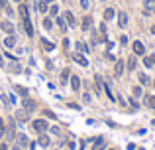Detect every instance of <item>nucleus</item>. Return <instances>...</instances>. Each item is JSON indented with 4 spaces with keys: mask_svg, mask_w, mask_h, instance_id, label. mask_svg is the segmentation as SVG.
<instances>
[{
    "mask_svg": "<svg viewBox=\"0 0 155 150\" xmlns=\"http://www.w3.org/2000/svg\"><path fill=\"white\" fill-rule=\"evenodd\" d=\"M132 47H134V53H136V55H143V53H145V47H143V44L139 42V39H136Z\"/></svg>",
    "mask_w": 155,
    "mask_h": 150,
    "instance_id": "nucleus-3",
    "label": "nucleus"
},
{
    "mask_svg": "<svg viewBox=\"0 0 155 150\" xmlns=\"http://www.w3.org/2000/svg\"><path fill=\"white\" fill-rule=\"evenodd\" d=\"M6 134V128H4V123H2V118H0V138Z\"/></svg>",
    "mask_w": 155,
    "mask_h": 150,
    "instance_id": "nucleus-31",
    "label": "nucleus"
},
{
    "mask_svg": "<svg viewBox=\"0 0 155 150\" xmlns=\"http://www.w3.org/2000/svg\"><path fill=\"white\" fill-rule=\"evenodd\" d=\"M41 44H43V47H45V50H53V47H55V46L51 44V42H47V39H43Z\"/></svg>",
    "mask_w": 155,
    "mask_h": 150,
    "instance_id": "nucleus-29",
    "label": "nucleus"
},
{
    "mask_svg": "<svg viewBox=\"0 0 155 150\" xmlns=\"http://www.w3.org/2000/svg\"><path fill=\"white\" fill-rule=\"evenodd\" d=\"M39 144H41V146H49V136H47V134H41V136H39Z\"/></svg>",
    "mask_w": 155,
    "mask_h": 150,
    "instance_id": "nucleus-22",
    "label": "nucleus"
},
{
    "mask_svg": "<svg viewBox=\"0 0 155 150\" xmlns=\"http://www.w3.org/2000/svg\"><path fill=\"white\" fill-rule=\"evenodd\" d=\"M91 26H92V18H91V16H84L81 28H83V30H91Z\"/></svg>",
    "mask_w": 155,
    "mask_h": 150,
    "instance_id": "nucleus-12",
    "label": "nucleus"
},
{
    "mask_svg": "<svg viewBox=\"0 0 155 150\" xmlns=\"http://www.w3.org/2000/svg\"><path fill=\"white\" fill-rule=\"evenodd\" d=\"M38 10H39V12H43V14H45L47 10H49V4H47L45 0H43V2H39V4H38Z\"/></svg>",
    "mask_w": 155,
    "mask_h": 150,
    "instance_id": "nucleus-21",
    "label": "nucleus"
},
{
    "mask_svg": "<svg viewBox=\"0 0 155 150\" xmlns=\"http://www.w3.org/2000/svg\"><path fill=\"white\" fill-rule=\"evenodd\" d=\"M83 101H84V103H91V95H88V93H84V95H83Z\"/></svg>",
    "mask_w": 155,
    "mask_h": 150,
    "instance_id": "nucleus-35",
    "label": "nucleus"
},
{
    "mask_svg": "<svg viewBox=\"0 0 155 150\" xmlns=\"http://www.w3.org/2000/svg\"><path fill=\"white\" fill-rule=\"evenodd\" d=\"M24 22V28H26L28 36H33V26H32V20H22Z\"/></svg>",
    "mask_w": 155,
    "mask_h": 150,
    "instance_id": "nucleus-13",
    "label": "nucleus"
},
{
    "mask_svg": "<svg viewBox=\"0 0 155 150\" xmlns=\"http://www.w3.org/2000/svg\"><path fill=\"white\" fill-rule=\"evenodd\" d=\"M0 67H4V57H2V53H0Z\"/></svg>",
    "mask_w": 155,
    "mask_h": 150,
    "instance_id": "nucleus-40",
    "label": "nucleus"
},
{
    "mask_svg": "<svg viewBox=\"0 0 155 150\" xmlns=\"http://www.w3.org/2000/svg\"><path fill=\"white\" fill-rule=\"evenodd\" d=\"M0 8H4V10H6V8H8V0H0Z\"/></svg>",
    "mask_w": 155,
    "mask_h": 150,
    "instance_id": "nucleus-37",
    "label": "nucleus"
},
{
    "mask_svg": "<svg viewBox=\"0 0 155 150\" xmlns=\"http://www.w3.org/2000/svg\"><path fill=\"white\" fill-rule=\"evenodd\" d=\"M118 26H120V28H126V26H128V14H126V12H120V14H118Z\"/></svg>",
    "mask_w": 155,
    "mask_h": 150,
    "instance_id": "nucleus-7",
    "label": "nucleus"
},
{
    "mask_svg": "<svg viewBox=\"0 0 155 150\" xmlns=\"http://www.w3.org/2000/svg\"><path fill=\"white\" fill-rule=\"evenodd\" d=\"M153 85H155V83H153Z\"/></svg>",
    "mask_w": 155,
    "mask_h": 150,
    "instance_id": "nucleus-47",
    "label": "nucleus"
},
{
    "mask_svg": "<svg viewBox=\"0 0 155 150\" xmlns=\"http://www.w3.org/2000/svg\"><path fill=\"white\" fill-rule=\"evenodd\" d=\"M14 2H22V0H14Z\"/></svg>",
    "mask_w": 155,
    "mask_h": 150,
    "instance_id": "nucleus-45",
    "label": "nucleus"
},
{
    "mask_svg": "<svg viewBox=\"0 0 155 150\" xmlns=\"http://www.w3.org/2000/svg\"><path fill=\"white\" fill-rule=\"evenodd\" d=\"M69 81H71V89L73 91H79V89H81V79H79L77 75H73Z\"/></svg>",
    "mask_w": 155,
    "mask_h": 150,
    "instance_id": "nucleus-10",
    "label": "nucleus"
},
{
    "mask_svg": "<svg viewBox=\"0 0 155 150\" xmlns=\"http://www.w3.org/2000/svg\"><path fill=\"white\" fill-rule=\"evenodd\" d=\"M120 44L126 46V44H128V36H122V38H120Z\"/></svg>",
    "mask_w": 155,
    "mask_h": 150,
    "instance_id": "nucleus-39",
    "label": "nucleus"
},
{
    "mask_svg": "<svg viewBox=\"0 0 155 150\" xmlns=\"http://www.w3.org/2000/svg\"><path fill=\"white\" fill-rule=\"evenodd\" d=\"M14 89H16V93H18V95H22V97H28V89H26V87H22V85H16Z\"/></svg>",
    "mask_w": 155,
    "mask_h": 150,
    "instance_id": "nucleus-18",
    "label": "nucleus"
},
{
    "mask_svg": "<svg viewBox=\"0 0 155 150\" xmlns=\"http://www.w3.org/2000/svg\"><path fill=\"white\" fill-rule=\"evenodd\" d=\"M145 103H147L149 109H153V111H155V97H153V95H145Z\"/></svg>",
    "mask_w": 155,
    "mask_h": 150,
    "instance_id": "nucleus-17",
    "label": "nucleus"
},
{
    "mask_svg": "<svg viewBox=\"0 0 155 150\" xmlns=\"http://www.w3.org/2000/svg\"><path fill=\"white\" fill-rule=\"evenodd\" d=\"M26 144H28V136L20 132V134H18V146H26Z\"/></svg>",
    "mask_w": 155,
    "mask_h": 150,
    "instance_id": "nucleus-20",
    "label": "nucleus"
},
{
    "mask_svg": "<svg viewBox=\"0 0 155 150\" xmlns=\"http://www.w3.org/2000/svg\"><path fill=\"white\" fill-rule=\"evenodd\" d=\"M128 103H130V105H132V107H134V109H137V107H139V103H137V101H136V99H134V97L130 99Z\"/></svg>",
    "mask_w": 155,
    "mask_h": 150,
    "instance_id": "nucleus-33",
    "label": "nucleus"
},
{
    "mask_svg": "<svg viewBox=\"0 0 155 150\" xmlns=\"http://www.w3.org/2000/svg\"><path fill=\"white\" fill-rule=\"evenodd\" d=\"M112 150H114V148H112Z\"/></svg>",
    "mask_w": 155,
    "mask_h": 150,
    "instance_id": "nucleus-46",
    "label": "nucleus"
},
{
    "mask_svg": "<svg viewBox=\"0 0 155 150\" xmlns=\"http://www.w3.org/2000/svg\"><path fill=\"white\" fill-rule=\"evenodd\" d=\"M28 115H30V113H28L26 109H24V111L16 113V118H18V121H28Z\"/></svg>",
    "mask_w": 155,
    "mask_h": 150,
    "instance_id": "nucleus-19",
    "label": "nucleus"
},
{
    "mask_svg": "<svg viewBox=\"0 0 155 150\" xmlns=\"http://www.w3.org/2000/svg\"><path fill=\"white\" fill-rule=\"evenodd\" d=\"M18 12H20V16H22V20H30V10H28L26 4H20Z\"/></svg>",
    "mask_w": 155,
    "mask_h": 150,
    "instance_id": "nucleus-5",
    "label": "nucleus"
},
{
    "mask_svg": "<svg viewBox=\"0 0 155 150\" xmlns=\"http://www.w3.org/2000/svg\"><path fill=\"white\" fill-rule=\"evenodd\" d=\"M12 150H22V146H14V148Z\"/></svg>",
    "mask_w": 155,
    "mask_h": 150,
    "instance_id": "nucleus-42",
    "label": "nucleus"
},
{
    "mask_svg": "<svg viewBox=\"0 0 155 150\" xmlns=\"http://www.w3.org/2000/svg\"><path fill=\"white\" fill-rule=\"evenodd\" d=\"M136 65H137V61H136V55H130L128 63H126V67H128V71H134V69H136Z\"/></svg>",
    "mask_w": 155,
    "mask_h": 150,
    "instance_id": "nucleus-11",
    "label": "nucleus"
},
{
    "mask_svg": "<svg viewBox=\"0 0 155 150\" xmlns=\"http://www.w3.org/2000/svg\"><path fill=\"white\" fill-rule=\"evenodd\" d=\"M57 12H59V6H57V4H51V8H49V14H51V16H57Z\"/></svg>",
    "mask_w": 155,
    "mask_h": 150,
    "instance_id": "nucleus-27",
    "label": "nucleus"
},
{
    "mask_svg": "<svg viewBox=\"0 0 155 150\" xmlns=\"http://www.w3.org/2000/svg\"><path fill=\"white\" fill-rule=\"evenodd\" d=\"M151 34H155V24H153V26H151Z\"/></svg>",
    "mask_w": 155,
    "mask_h": 150,
    "instance_id": "nucleus-43",
    "label": "nucleus"
},
{
    "mask_svg": "<svg viewBox=\"0 0 155 150\" xmlns=\"http://www.w3.org/2000/svg\"><path fill=\"white\" fill-rule=\"evenodd\" d=\"M32 126H33V131H38V132H45L47 128H49L47 121H43V118H35L32 123Z\"/></svg>",
    "mask_w": 155,
    "mask_h": 150,
    "instance_id": "nucleus-1",
    "label": "nucleus"
},
{
    "mask_svg": "<svg viewBox=\"0 0 155 150\" xmlns=\"http://www.w3.org/2000/svg\"><path fill=\"white\" fill-rule=\"evenodd\" d=\"M153 6H155L153 0H145V8H153Z\"/></svg>",
    "mask_w": 155,
    "mask_h": 150,
    "instance_id": "nucleus-34",
    "label": "nucleus"
},
{
    "mask_svg": "<svg viewBox=\"0 0 155 150\" xmlns=\"http://www.w3.org/2000/svg\"><path fill=\"white\" fill-rule=\"evenodd\" d=\"M104 148H106V140H104L102 136L96 138V140H94V144H92V150H104Z\"/></svg>",
    "mask_w": 155,
    "mask_h": 150,
    "instance_id": "nucleus-6",
    "label": "nucleus"
},
{
    "mask_svg": "<svg viewBox=\"0 0 155 150\" xmlns=\"http://www.w3.org/2000/svg\"><path fill=\"white\" fill-rule=\"evenodd\" d=\"M4 46H6V47H14V46H16V38H14L12 34H10V36H6V39H4Z\"/></svg>",
    "mask_w": 155,
    "mask_h": 150,
    "instance_id": "nucleus-15",
    "label": "nucleus"
},
{
    "mask_svg": "<svg viewBox=\"0 0 155 150\" xmlns=\"http://www.w3.org/2000/svg\"><path fill=\"white\" fill-rule=\"evenodd\" d=\"M43 28H45V30H51V28H53V20L45 18V20H43Z\"/></svg>",
    "mask_w": 155,
    "mask_h": 150,
    "instance_id": "nucleus-25",
    "label": "nucleus"
},
{
    "mask_svg": "<svg viewBox=\"0 0 155 150\" xmlns=\"http://www.w3.org/2000/svg\"><path fill=\"white\" fill-rule=\"evenodd\" d=\"M22 105H24V109H26L28 113H32L33 109H35V103H33L30 97H24V101H22Z\"/></svg>",
    "mask_w": 155,
    "mask_h": 150,
    "instance_id": "nucleus-4",
    "label": "nucleus"
},
{
    "mask_svg": "<svg viewBox=\"0 0 155 150\" xmlns=\"http://www.w3.org/2000/svg\"><path fill=\"white\" fill-rule=\"evenodd\" d=\"M20 71H22V69H20V65H16V63H14V65H12V73H20Z\"/></svg>",
    "mask_w": 155,
    "mask_h": 150,
    "instance_id": "nucleus-38",
    "label": "nucleus"
},
{
    "mask_svg": "<svg viewBox=\"0 0 155 150\" xmlns=\"http://www.w3.org/2000/svg\"><path fill=\"white\" fill-rule=\"evenodd\" d=\"M124 69H126V63H124L122 59H118L116 65H114V75H116V77H120V75L124 73Z\"/></svg>",
    "mask_w": 155,
    "mask_h": 150,
    "instance_id": "nucleus-2",
    "label": "nucleus"
},
{
    "mask_svg": "<svg viewBox=\"0 0 155 150\" xmlns=\"http://www.w3.org/2000/svg\"><path fill=\"white\" fill-rule=\"evenodd\" d=\"M45 2H47V4H49V2H53V0H45Z\"/></svg>",
    "mask_w": 155,
    "mask_h": 150,
    "instance_id": "nucleus-44",
    "label": "nucleus"
},
{
    "mask_svg": "<svg viewBox=\"0 0 155 150\" xmlns=\"http://www.w3.org/2000/svg\"><path fill=\"white\" fill-rule=\"evenodd\" d=\"M69 79H71V69H67V67H65L63 69V73H61V83H67V81H69Z\"/></svg>",
    "mask_w": 155,
    "mask_h": 150,
    "instance_id": "nucleus-14",
    "label": "nucleus"
},
{
    "mask_svg": "<svg viewBox=\"0 0 155 150\" xmlns=\"http://www.w3.org/2000/svg\"><path fill=\"white\" fill-rule=\"evenodd\" d=\"M114 16H116V10H114V8H106V10H104V20H112Z\"/></svg>",
    "mask_w": 155,
    "mask_h": 150,
    "instance_id": "nucleus-16",
    "label": "nucleus"
},
{
    "mask_svg": "<svg viewBox=\"0 0 155 150\" xmlns=\"http://www.w3.org/2000/svg\"><path fill=\"white\" fill-rule=\"evenodd\" d=\"M0 150H8V146H6L4 142H2V144H0Z\"/></svg>",
    "mask_w": 155,
    "mask_h": 150,
    "instance_id": "nucleus-41",
    "label": "nucleus"
},
{
    "mask_svg": "<svg viewBox=\"0 0 155 150\" xmlns=\"http://www.w3.org/2000/svg\"><path fill=\"white\" fill-rule=\"evenodd\" d=\"M65 18H67V22H69V26H75V16H73L71 12H65Z\"/></svg>",
    "mask_w": 155,
    "mask_h": 150,
    "instance_id": "nucleus-24",
    "label": "nucleus"
},
{
    "mask_svg": "<svg viewBox=\"0 0 155 150\" xmlns=\"http://www.w3.org/2000/svg\"><path fill=\"white\" fill-rule=\"evenodd\" d=\"M81 6H83L84 10H88V6H91V0H81Z\"/></svg>",
    "mask_w": 155,
    "mask_h": 150,
    "instance_id": "nucleus-32",
    "label": "nucleus"
},
{
    "mask_svg": "<svg viewBox=\"0 0 155 150\" xmlns=\"http://www.w3.org/2000/svg\"><path fill=\"white\" fill-rule=\"evenodd\" d=\"M0 28H2L8 36H10V34H14V26H12V22H8V20H6V22H2V24H0Z\"/></svg>",
    "mask_w": 155,
    "mask_h": 150,
    "instance_id": "nucleus-9",
    "label": "nucleus"
},
{
    "mask_svg": "<svg viewBox=\"0 0 155 150\" xmlns=\"http://www.w3.org/2000/svg\"><path fill=\"white\" fill-rule=\"evenodd\" d=\"M143 63H145V67H153L155 65V57H149L147 55V57L143 59Z\"/></svg>",
    "mask_w": 155,
    "mask_h": 150,
    "instance_id": "nucleus-23",
    "label": "nucleus"
},
{
    "mask_svg": "<svg viewBox=\"0 0 155 150\" xmlns=\"http://www.w3.org/2000/svg\"><path fill=\"white\" fill-rule=\"evenodd\" d=\"M139 81H142V83L145 85V83H149V77L145 75V73H139Z\"/></svg>",
    "mask_w": 155,
    "mask_h": 150,
    "instance_id": "nucleus-30",
    "label": "nucleus"
},
{
    "mask_svg": "<svg viewBox=\"0 0 155 150\" xmlns=\"http://www.w3.org/2000/svg\"><path fill=\"white\" fill-rule=\"evenodd\" d=\"M132 93H134V97H142V87H134V89H132Z\"/></svg>",
    "mask_w": 155,
    "mask_h": 150,
    "instance_id": "nucleus-28",
    "label": "nucleus"
},
{
    "mask_svg": "<svg viewBox=\"0 0 155 150\" xmlns=\"http://www.w3.org/2000/svg\"><path fill=\"white\" fill-rule=\"evenodd\" d=\"M57 24H59V26H61V28L65 30V18H57Z\"/></svg>",
    "mask_w": 155,
    "mask_h": 150,
    "instance_id": "nucleus-36",
    "label": "nucleus"
},
{
    "mask_svg": "<svg viewBox=\"0 0 155 150\" xmlns=\"http://www.w3.org/2000/svg\"><path fill=\"white\" fill-rule=\"evenodd\" d=\"M73 59L77 61L79 65H83V67H86V65H88V61H86V57H83L81 53H73Z\"/></svg>",
    "mask_w": 155,
    "mask_h": 150,
    "instance_id": "nucleus-8",
    "label": "nucleus"
},
{
    "mask_svg": "<svg viewBox=\"0 0 155 150\" xmlns=\"http://www.w3.org/2000/svg\"><path fill=\"white\" fill-rule=\"evenodd\" d=\"M77 50H79V52H84V53H86V52H88V47H86V46H84V44H83V42H77Z\"/></svg>",
    "mask_w": 155,
    "mask_h": 150,
    "instance_id": "nucleus-26",
    "label": "nucleus"
}]
</instances>
